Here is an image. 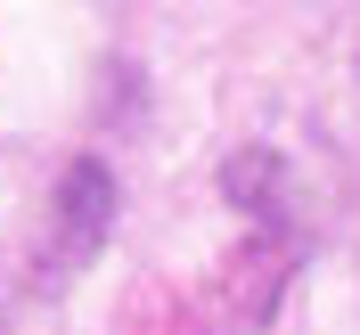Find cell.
Returning <instances> with one entry per match:
<instances>
[{"mask_svg": "<svg viewBox=\"0 0 360 335\" xmlns=\"http://www.w3.org/2000/svg\"><path fill=\"white\" fill-rule=\"evenodd\" d=\"M107 229H115V172L82 156L66 180H58V237H66V254L82 262V254L98 246Z\"/></svg>", "mask_w": 360, "mask_h": 335, "instance_id": "1", "label": "cell"}]
</instances>
